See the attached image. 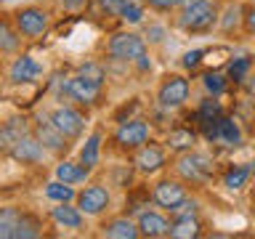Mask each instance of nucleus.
I'll list each match as a JSON object with an SVG mask.
<instances>
[{"mask_svg": "<svg viewBox=\"0 0 255 239\" xmlns=\"http://www.w3.org/2000/svg\"><path fill=\"white\" fill-rule=\"evenodd\" d=\"M215 19H218V8L213 0H191V3L186 0L178 16V27L183 32H205L215 24Z\"/></svg>", "mask_w": 255, "mask_h": 239, "instance_id": "nucleus-1", "label": "nucleus"}, {"mask_svg": "<svg viewBox=\"0 0 255 239\" xmlns=\"http://www.w3.org/2000/svg\"><path fill=\"white\" fill-rule=\"evenodd\" d=\"M13 24L21 37H40L45 35L48 24H51V13L40 5H21L13 11Z\"/></svg>", "mask_w": 255, "mask_h": 239, "instance_id": "nucleus-2", "label": "nucleus"}, {"mask_svg": "<svg viewBox=\"0 0 255 239\" xmlns=\"http://www.w3.org/2000/svg\"><path fill=\"white\" fill-rule=\"evenodd\" d=\"M175 167H178V173H181L183 181L205 183V181L213 175V167H215V165H213V159L207 157V154L189 149V151H181V157H178V162H175Z\"/></svg>", "mask_w": 255, "mask_h": 239, "instance_id": "nucleus-3", "label": "nucleus"}, {"mask_svg": "<svg viewBox=\"0 0 255 239\" xmlns=\"http://www.w3.org/2000/svg\"><path fill=\"white\" fill-rule=\"evenodd\" d=\"M75 205L85 218L88 215L96 218V215L107 213V207L112 205V194H109V189L104 186V183H91V186H85L83 191L75 194Z\"/></svg>", "mask_w": 255, "mask_h": 239, "instance_id": "nucleus-4", "label": "nucleus"}, {"mask_svg": "<svg viewBox=\"0 0 255 239\" xmlns=\"http://www.w3.org/2000/svg\"><path fill=\"white\" fill-rule=\"evenodd\" d=\"M107 51H109L112 59H117V61H135L138 56L146 53V40L141 35H135V32H117V35L109 40Z\"/></svg>", "mask_w": 255, "mask_h": 239, "instance_id": "nucleus-5", "label": "nucleus"}, {"mask_svg": "<svg viewBox=\"0 0 255 239\" xmlns=\"http://www.w3.org/2000/svg\"><path fill=\"white\" fill-rule=\"evenodd\" d=\"M189 80L181 77V75H170L162 80V85H159L157 91V101L162 109H178L183 104L189 101Z\"/></svg>", "mask_w": 255, "mask_h": 239, "instance_id": "nucleus-6", "label": "nucleus"}, {"mask_svg": "<svg viewBox=\"0 0 255 239\" xmlns=\"http://www.w3.org/2000/svg\"><path fill=\"white\" fill-rule=\"evenodd\" d=\"M32 135L43 143V149L45 151H51V154H64V151L69 149V138L64 135L59 127H56L48 117L40 115L35 120V127H32Z\"/></svg>", "mask_w": 255, "mask_h": 239, "instance_id": "nucleus-7", "label": "nucleus"}, {"mask_svg": "<svg viewBox=\"0 0 255 239\" xmlns=\"http://www.w3.org/2000/svg\"><path fill=\"white\" fill-rule=\"evenodd\" d=\"M115 141H117L120 149H128V151L141 149L143 143L149 141V122L146 120H125V122L117 127Z\"/></svg>", "mask_w": 255, "mask_h": 239, "instance_id": "nucleus-8", "label": "nucleus"}, {"mask_svg": "<svg viewBox=\"0 0 255 239\" xmlns=\"http://www.w3.org/2000/svg\"><path fill=\"white\" fill-rule=\"evenodd\" d=\"M101 88H104L101 83H96V80L80 75V72H77L75 77H69L67 83H64V91H67V96H69L72 101L83 104V107H91V104L99 101Z\"/></svg>", "mask_w": 255, "mask_h": 239, "instance_id": "nucleus-9", "label": "nucleus"}, {"mask_svg": "<svg viewBox=\"0 0 255 239\" xmlns=\"http://www.w3.org/2000/svg\"><path fill=\"white\" fill-rule=\"evenodd\" d=\"M8 154H11L16 162H21V165H37V162H43L48 151L43 149V143H40L35 135L29 133H24L19 135L13 143H11V149H8Z\"/></svg>", "mask_w": 255, "mask_h": 239, "instance_id": "nucleus-10", "label": "nucleus"}, {"mask_svg": "<svg viewBox=\"0 0 255 239\" xmlns=\"http://www.w3.org/2000/svg\"><path fill=\"white\" fill-rule=\"evenodd\" d=\"M48 120H51L69 141L80 138L85 130V117H83V112H77L75 107H56L51 115H48Z\"/></svg>", "mask_w": 255, "mask_h": 239, "instance_id": "nucleus-11", "label": "nucleus"}, {"mask_svg": "<svg viewBox=\"0 0 255 239\" xmlns=\"http://www.w3.org/2000/svg\"><path fill=\"white\" fill-rule=\"evenodd\" d=\"M151 199H154V205H159L162 210L170 213L175 205H181L183 199H186V186H183L181 181H170V178H165V181H159L154 191H151Z\"/></svg>", "mask_w": 255, "mask_h": 239, "instance_id": "nucleus-12", "label": "nucleus"}, {"mask_svg": "<svg viewBox=\"0 0 255 239\" xmlns=\"http://www.w3.org/2000/svg\"><path fill=\"white\" fill-rule=\"evenodd\" d=\"M135 226H138V237L159 239V237H167V231H170V221H167L162 213L146 210V213H141L138 218H135Z\"/></svg>", "mask_w": 255, "mask_h": 239, "instance_id": "nucleus-13", "label": "nucleus"}, {"mask_svg": "<svg viewBox=\"0 0 255 239\" xmlns=\"http://www.w3.org/2000/svg\"><path fill=\"white\" fill-rule=\"evenodd\" d=\"M51 218L59 229H72V231L85 229V215L77 210V205L69 202H56V207H51Z\"/></svg>", "mask_w": 255, "mask_h": 239, "instance_id": "nucleus-14", "label": "nucleus"}, {"mask_svg": "<svg viewBox=\"0 0 255 239\" xmlns=\"http://www.w3.org/2000/svg\"><path fill=\"white\" fill-rule=\"evenodd\" d=\"M40 75H43V64L29 53L16 56V61L11 64V80L13 83H32V80H37Z\"/></svg>", "mask_w": 255, "mask_h": 239, "instance_id": "nucleus-15", "label": "nucleus"}, {"mask_svg": "<svg viewBox=\"0 0 255 239\" xmlns=\"http://www.w3.org/2000/svg\"><path fill=\"white\" fill-rule=\"evenodd\" d=\"M165 165V149L159 146H149L143 143L141 149H135V170L138 173H157L159 167Z\"/></svg>", "mask_w": 255, "mask_h": 239, "instance_id": "nucleus-16", "label": "nucleus"}, {"mask_svg": "<svg viewBox=\"0 0 255 239\" xmlns=\"http://www.w3.org/2000/svg\"><path fill=\"white\" fill-rule=\"evenodd\" d=\"M199 221L194 218V213H181L175 215L170 221V231H167V237L173 239H191V237H199Z\"/></svg>", "mask_w": 255, "mask_h": 239, "instance_id": "nucleus-17", "label": "nucleus"}, {"mask_svg": "<svg viewBox=\"0 0 255 239\" xmlns=\"http://www.w3.org/2000/svg\"><path fill=\"white\" fill-rule=\"evenodd\" d=\"M101 237L109 239H135L138 237V226L130 218H112L101 226Z\"/></svg>", "mask_w": 255, "mask_h": 239, "instance_id": "nucleus-18", "label": "nucleus"}, {"mask_svg": "<svg viewBox=\"0 0 255 239\" xmlns=\"http://www.w3.org/2000/svg\"><path fill=\"white\" fill-rule=\"evenodd\" d=\"M21 45V35L16 29L13 19L0 16V53H16Z\"/></svg>", "mask_w": 255, "mask_h": 239, "instance_id": "nucleus-19", "label": "nucleus"}, {"mask_svg": "<svg viewBox=\"0 0 255 239\" xmlns=\"http://www.w3.org/2000/svg\"><path fill=\"white\" fill-rule=\"evenodd\" d=\"M99 157H101V133L93 130L85 138L83 149H80V159H77V162L83 167H88V170H93V167L99 165Z\"/></svg>", "mask_w": 255, "mask_h": 239, "instance_id": "nucleus-20", "label": "nucleus"}, {"mask_svg": "<svg viewBox=\"0 0 255 239\" xmlns=\"http://www.w3.org/2000/svg\"><path fill=\"white\" fill-rule=\"evenodd\" d=\"M88 167H83L80 162H72V159H61L59 165H56V178L64 181V183H72V186H77V183H83L88 178Z\"/></svg>", "mask_w": 255, "mask_h": 239, "instance_id": "nucleus-21", "label": "nucleus"}, {"mask_svg": "<svg viewBox=\"0 0 255 239\" xmlns=\"http://www.w3.org/2000/svg\"><path fill=\"white\" fill-rule=\"evenodd\" d=\"M213 138L229 143V146H237V143H242V130H239V125L234 122V120L218 117V122H215V130H213Z\"/></svg>", "mask_w": 255, "mask_h": 239, "instance_id": "nucleus-22", "label": "nucleus"}, {"mask_svg": "<svg viewBox=\"0 0 255 239\" xmlns=\"http://www.w3.org/2000/svg\"><path fill=\"white\" fill-rule=\"evenodd\" d=\"M75 186L72 183H64V181H59V178H53V181H48L45 183V199H51V202L56 205V202H72L75 199Z\"/></svg>", "mask_w": 255, "mask_h": 239, "instance_id": "nucleus-23", "label": "nucleus"}, {"mask_svg": "<svg viewBox=\"0 0 255 239\" xmlns=\"http://www.w3.org/2000/svg\"><path fill=\"white\" fill-rule=\"evenodd\" d=\"M24 133H29V127L24 125V120H11V122L0 125V151H8L11 143Z\"/></svg>", "mask_w": 255, "mask_h": 239, "instance_id": "nucleus-24", "label": "nucleus"}, {"mask_svg": "<svg viewBox=\"0 0 255 239\" xmlns=\"http://www.w3.org/2000/svg\"><path fill=\"white\" fill-rule=\"evenodd\" d=\"M197 143V135L189 130V127H175V130H170V135H167V146L175 149V151H189L194 149Z\"/></svg>", "mask_w": 255, "mask_h": 239, "instance_id": "nucleus-25", "label": "nucleus"}, {"mask_svg": "<svg viewBox=\"0 0 255 239\" xmlns=\"http://www.w3.org/2000/svg\"><path fill=\"white\" fill-rule=\"evenodd\" d=\"M21 218L19 207H0V239H13V229Z\"/></svg>", "mask_w": 255, "mask_h": 239, "instance_id": "nucleus-26", "label": "nucleus"}, {"mask_svg": "<svg viewBox=\"0 0 255 239\" xmlns=\"http://www.w3.org/2000/svg\"><path fill=\"white\" fill-rule=\"evenodd\" d=\"M250 175H253L250 167H231L226 173V178H223V186L229 191H239V189H245V183L250 181Z\"/></svg>", "mask_w": 255, "mask_h": 239, "instance_id": "nucleus-27", "label": "nucleus"}, {"mask_svg": "<svg viewBox=\"0 0 255 239\" xmlns=\"http://www.w3.org/2000/svg\"><path fill=\"white\" fill-rule=\"evenodd\" d=\"M120 19L128 21V24H141V21H143V5H141V3H135V0H130V3L123 8Z\"/></svg>", "mask_w": 255, "mask_h": 239, "instance_id": "nucleus-28", "label": "nucleus"}, {"mask_svg": "<svg viewBox=\"0 0 255 239\" xmlns=\"http://www.w3.org/2000/svg\"><path fill=\"white\" fill-rule=\"evenodd\" d=\"M221 117V107H218V101H213V99H207L202 104V109H199V122H215V120Z\"/></svg>", "mask_w": 255, "mask_h": 239, "instance_id": "nucleus-29", "label": "nucleus"}, {"mask_svg": "<svg viewBox=\"0 0 255 239\" xmlns=\"http://www.w3.org/2000/svg\"><path fill=\"white\" fill-rule=\"evenodd\" d=\"M205 88H207V93L218 96V93H223V88H226V77H223L221 72H207L205 75Z\"/></svg>", "mask_w": 255, "mask_h": 239, "instance_id": "nucleus-30", "label": "nucleus"}, {"mask_svg": "<svg viewBox=\"0 0 255 239\" xmlns=\"http://www.w3.org/2000/svg\"><path fill=\"white\" fill-rule=\"evenodd\" d=\"M128 3H130V0H99L101 11L107 13V16H117V19H120V13H123V8Z\"/></svg>", "mask_w": 255, "mask_h": 239, "instance_id": "nucleus-31", "label": "nucleus"}, {"mask_svg": "<svg viewBox=\"0 0 255 239\" xmlns=\"http://www.w3.org/2000/svg\"><path fill=\"white\" fill-rule=\"evenodd\" d=\"M151 11H159V13H167V11H173V8H178L183 5L186 0H143Z\"/></svg>", "mask_w": 255, "mask_h": 239, "instance_id": "nucleus-32", "label": "nucleus"}, {"mask_svg": "<svg viewBox=\"0 0 255 239\" xmlns=\"http://www.w3.org/2000/svg\"><path fill=\"white\" fill-rule=\"evenodd\" d=\"M247 69H250V59H237V61H231V67H229V77L231 80H242L247 75Z\"/></svg>", "mask_w": 255, "mask_h": 239, "instance_id": "nucleus-33", "label": "nucleus"}, {"mask_svg": "<svg viewBox=\"0 0 255 239\" xmlns=\"http://www.w3.org/2000/svg\"><path fill=\"white\" fill-rule=\"evenodd\" d=\"M80 75L91 77V80H96V83H101V85H104V80H107L104 67H99V64H83V67H80Z\"/></svg>", "mask_w": 255, "mask_h": 239, "instance_id": "nucleus-34", "label": "nucleus"}, {"mask_svg": "<svg viewBox=\"0 0 255 239\" xmlns=\"http://www.w3.org/2000/svg\"><path fill=\"white\" fill-rule=\"evenodd\" d=\"M202 51L199 48H194V51H189V53H183V67L186 69H194V67H199V61H202Z\"/></svg>", "mask_w": 255, "mask_h": 239, "instance_id": "nucleus-35", "label": "nucleus"}, {"mask_svg": "<svg viewBox=\"0 0 255 239\" xmlns=\"http://www.w3.org/2000/svg\"><path fill=\"white\" fill-rule=\"evenodd\" d=\"M91 3V0H61V5H64V11H83V8Z\"/></svg>", "mask_w": 255, "mask_h": 239, "instance_id": "nucleus-36", "label": "nucleus"}, {"mask_svg": "<svg viewBox=\"0 0 255 239\" xmlns=\"http://www.w3.org/2000/svg\"><path fill=\"white\" fill-rule=\"evenodd\" d=\"M162 35H165L162 27H149V32H146V37L151 40V43H162Z\"/></svg>", "mask_w": 255, "mask_h": 239, "instance_id": "nucleus-37", "label": "nucleus"}, {"mask_svg": "<svg viewBox=\"0 0 255 239\" xmlns=\"http://www.w3.org/2000/svg\"><path fill=\"white\" fill-rule=\"evenodd\" d=\"M245 24H247V29H250V35H255V5L247 11V16H245Z\"/></svg>", "mask_w": 255, "mask_h": 239, "instance_id": "nucleus-38", "label": "nucleus"}]
</instances>
